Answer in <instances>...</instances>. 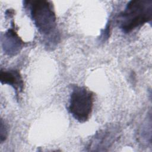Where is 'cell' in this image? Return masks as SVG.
<instances>
[{"label":"cell","mask_w":152,"mask_h":152,"mask_svg":"<svg viewBox=\"0 0 152 152\" xmlns=\"http://www.w3.org/2000/svg\"><path fill=\"white\" fill-rule=\"evenodd\" d=\"M152 20L151 0H132L118 15V23L123 32L128 33Z\"/></svg>","instance_id":"1"},{"label":"cell","mask_w":152,"mask_h":152,"mask_svg":"<svg viewBox=\"0 0 152 152\" xmlns=\"http://www.w3.org/2000/svg\"><path fill=\"white\" fill-rule=\"evenodd\" d=\"M29 6L30 15L38 31L43 34H49L56 27V18L49 1L37 0L26 1Z\"/></svg>","instance_id":"2"},{"label":"cell","mask_w":152,"mask_h":152,"mask_svg":"<svg viewBox=\"0 0 152 152\" xmlns=\"http://www.w3.org/2000/svg\"><path fill=\"white\" fill-rule=\"evenodd\" d=\"M93 93L83 86H75L70 94L68 110L72 116L80 122L88 120L92 112Z\"/></svg>","instance_id":"3"},{"label":"cell","mask_w":152,"mask_h":152,"mask_svg":"<svg viewBox=\"0 0 152 152\" xmlns=\"http://www.w3.org/2000/svg\"><path fill=\"white\" fill-rule=\"evenodd\" d=\"M117 131L113 128H106L100 131L94 135L88 145L90 150H105L115 141L116 138Z\"/></svg>","instance_id":"4"},{"label":"cell","mask_w":152,"mask_h":152,"mask_svg":"<svg viewBox=\"0 0 152 152\" xmlns=\"http://www.w3.org/2000/svg\"><path fill=\"white\" fill-rule=\"evenodd\" d=\"M1 42L4 52L8 55H17L24 43L13 28H10L2 35Z\"/></svg>","instance_id":"5"},{"label":"cell","mask_w":152,"mask_h":152,"mask_svg":"<svg viewBox=\"0 0 152 152\" xmlns=\"http://www.w3.org/2000/svg\"><path fill=\"white\" fill-rule=\"evenodd\" d=\"M0 81L3 84L11 86L15 90L17 96H18L23 90V80L18 70L1 69L0 72Z\"/></svg>","instance_id":"6"},{"label":"cell","mask_w":152,"mask_h":152,"mask_svg":"<svg viewBox=\"0 0 152 152\" xmlns=\"http://www.w3.org/2000/svg\"><path fill=\"white\" fill-rule=\"evenodd\" d=\"M8 135V129L6 125L4 123L2 119L1 121V126H0V141L2 142L4 141Z\"/></svg>","instance_id":"7"}]
</instances>
